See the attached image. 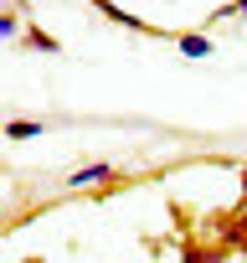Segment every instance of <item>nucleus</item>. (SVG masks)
<instances>
[{"label": "nucleus", "instance_id": "obj_2", "mask_svg": "<svg viewBox=\"0 0 247 263\" xmlns=\"http://www.w3.org/2000/svg\"><path fill=\"white\" fill-rule=\"evenodd\" d=\"M93 11L98 16H108L113 26H129V31H139V36H160V26H150V21H139V16H129L123 6H113V0H93Z\"/></svg>", "mask_w": 247, "mask_h": 263}, {"label": "nucleus", "instance_id": "obj_5", "mask_svg": "<svg viewBox=\"0 0 247 263\" xmlns=\"http://www.w3.org/2000/svg\"><path fill=\"white\" fill-rule=\"evenodd\" d=\"M175 47H180V57H191V62L211 57V36H201V31H186V36H175Z\"/></svg>", "mask_w": 247, "mask_h": 263}, {"label": "nucleus", "instance_id": "obj_10", "mask_svg": "<svg viewBox=\"0 0 247 263\" xmlns=\"http://www.w3.org/2000/svg\"><path fill=\"white\" fill-rule=\"evenodd\" d=\"M237 21H247V0H237Z\"/></svg>", "mask_w": 247, "mask_h": 263}, {"label": "nucleus", "instance_id": "obj_4", "mask_svg": "<svg viewBox=\"0 0 247 263\" xmlns=\"http://www.w3.org/2000/svg\"><path fill=\"white\" fill-rule=\"evenodd\" d=\"M180 263H227V248H221V242L211 248V242L186 237V242H180Z\"/></svg>", "mask_w": 247, "mask_h": 263}, {"label": "nucleus", "instance_id": "obj_9", "mask_svg": "<svg viewBox=\"0 0 247 263\" xmlns=\"http://www.w3.org/2000/svg\"><path fill=\"white\" fill-rule=\"evenodd\" d=\"M237 181H242V206H247V165H242V176H237Z\"/></svg>", "mask_w": 247, "mask_h": 263}, {"label": "nucleus", "instance_id": "obj_8", "mask_svg": "<svg viewBox=\"0 0 247 263\" xmlns=\"http://www.w3.org/2000/svg\"><path fill=\"white\" fill-rule=\"evenodd\" d=\"M11 36H21V16L16 11H0V42H11Z\"/></svg>", "mask_w": 247, "mask_h": 263}, {"label": "nucleus", "instance_id": "obj_1", "mask_svg": "<svg viewBox=\"0 0 247 263\" xmlns=\"http://www.w3.org/2000/svg\"><path fill=\"white\" fill-rule=\"evenodd\" d=\"M216 242H221L227 253H247V206L216 217Z\"/></svg>", "mask_w": 247, "mask_h": 263}, {"label": "nucleus", "instance_id": "obj_3", "mask_svg": "<svg viewBox=\"0 0 247 263\" xmlns=\"http://www.w3.org/2000/svg\"><path fill=\"white\" fill-rule=\"evenodd\" d=\"M108 181H118V171H113V165H103V160H98V165H83V171H72V176H67V186H72V191H83V186H108Z\"/></svg>", "mask_w": 247, "mask_h": 263}, {"label": "nucleus", "instance_id": "obj_7", "mask_svg": "<svg viewBox=\"0 0 247 263\" xmlns=\"http://www.w3.org/2000/svg\"><path fill=\"white\" fill-rule=\"evenodd\" d=\"M42 129H47V124H36V119H11V124H6V140H36Z\"/></svg>", "mask_w": 247, "mask_h": 263}, {"label": "nucleus", "instance_id": "obj_6", "mask_svg": "<svg viewBox=\"0 0 247 263\" xmlns=\"http://www.w3.org/2000/svg\"><path fill=\"white\" fill-rule=\"evenodd\" d=\"M26 47H31V52H47V57L62 52V42H57L52 31H42V26H26Z\"/></svg>", "mask_w": 247, "mask_h": 263}]
</instances>
